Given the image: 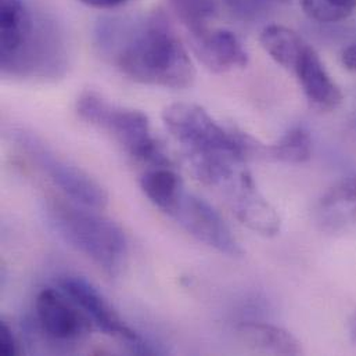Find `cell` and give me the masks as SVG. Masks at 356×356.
I'll list each match as a JSON object with an SVG mask.
<instances>
[{"label":"cell","instance_id":"cell-5","mask_svg":"<svg viewBox=\"0 0 356 356\" xmlns=\"http://www.w3.org/2000/svg\"><path fill=\"white\" fill-rule=\"evenodd\" d=\"M163 121L184 149L188 160L226 152L250 153L252 145L240 134L225 129L202 107L187 103L168 106Z\"/></svg>","mask_w":356,"mask_h":356},{"label":"cell","instance_id":"cell-14","mask_svg":"<svg viewBox=\"0 0 356 356\" xmlns=\"http://www.w3.org/2000/svg\"><path fill=\"white\" fill-rule=\"evenodd\" d=\"M238 339L250 348L275 355H300V341L287 330L258 322H245L237 327Z\"/></svg>","mask_w":356,"mask_h":356},{"label":"cell","instance_id":"cell-23","mask_svg":"<svg viewBox=\"0 0 356 356\" xmlns=\"http://www.w3.org/2000/svg\"><path fill=\"white\" fill-rule=\"evenodd\" d=\"M350 334H351L353 341L355 343L356 346V312L350 319Z\"/></svg>","mask_w":356,"mask_h":356},{"label":"cell","instance_id":"cell-25","mask_svg":"<svg viewBox=\"0 0 356 356\" xmlns=\"http://www.w3.org/2000/svg\"><path fill=\"white\" fill-rule=\"evenodd\" d=\"M276 1H287V0H276Z\"/></svg>","mask_w":356,"mask_h":356},{"label":"cell","instance_id":"cell-3","mask_svg":"<svg viewBox=\"0 0 356 356\" xmlns=\"http://www.w3.org/2000/svg\"><path fill=\"white\" fill-rule=\"evenodd\" d=\"M85 208L51 201L47 207L50 223L68 245L113 275L127 257V236L114 220Z\"/></svg>","mask_w":356,"mask_h":356},{"label":"cell","instance_id":"cell-11","mask_svg":"<svg viewBox=\"0 0 356 356\" xmlns=\"http://www.w3.org/2000/svg\"><path fill=\"white\" fill-rule=\"evenodd\" d=\"M188 36L198 60L213 72H227L248 64V54L232 31L209 26Z\"/></svg>","mask_w":356,"mask_h":356},{"label":"cell","instance_id":"cell-9","mask_svg":"<svg viewBox=\"0 0 356 356\" xmlns=\"http://www.w3.org/2000/svg\"><path fill=\"white\" fill-rule=\"evenodd\" d=\"M35 312L43 333L56 341H78L92 332L90 318L56 290L44 289L38 294Z\"/></svg>","mask_w":356,"mask_h":356},{"label":"cell","instance_id":"cell-15","mask_svg":"<svg viewBox=\"0 0 356 356\" xmlns=\"http://www.w3.org/2000/svg\"><path fill=\"white\" fill-rule=\"evenodd\" d=\"M140 187L146 197L168 215H172L184 194L181 179L171 165L149 168L140 178Z\"/></svg>","mask_w":356,"mask_h":356},{"label":"cell","instance_id":"cell-19","mask_svg":"<svg viewBox=\"0 0 356 356\" xmlns=\"http://www.w3.org/2000/svg\"><path fill=\"white\" fill-rule=\"evenodd\" d=\"M305 14L323 24L347 19L356 8V0H301Z\"/></svg>","mask_w":356,"mask_h":356},{"label":"cell","instance_id":"cell-17","mask_svg":"<svg viewBox=\"0 0 356 356\" xmlns=\"http://www.w3.org/2000/svg\"><path fill=\"white\" fill-rule=\"evenodd\" d=\"M270 153L282 163L304 164L312 157L311 134L302 127L291 128L270 147Z\"/></svg>","mask_w":356,"mask_h":356},{"label":"cell","instance_id":"cell-18","mask_svg":"<svg viewBox=\"0 0 356 356\" xmlns=\"http://www.w3.org/2000/svg\"><path fill=\"white\" fill-rule=\"evenodd\" d=\"M170 1L179 19L186 26L188 35H194L209 28V22L216 14V0H170Z\"/></svg>","mask_w":356,"mask_h":356},{"label":"cell","instance_id":"cell-6","mask_svg":"<svg viewBox=\"0 0 356 356\" xmlns=\"http://www.w3.org/2000/svg\"><path fill=\"white\" fill-rule=\"evenodd\" d=\"M15 140L28 153L29 159L70 198L82 207L103 209L108 204L106 188L83 170L58 157L36 136L19 131Z\"/></svg>","mask_w":356,"mask_h":356},{"label":"cell","instance_id":"cell-10","mask_svg":"<svg viewBox=\"0 0 356 356\" xmlns=\"http://www.w3.org/2000/svg\"><path fill=\"white\" fill-rule=\"evenodd\" d=\"M226 190L233 211L243 225L265 237H273L280 232L279 213L258 191L248 170L243 171Z\"/></svg>","mask_w":356,"mask_h":356},{"label":"cell","instance_id":"cell-2","mask_svg":"<svg viewBox=\"0 0 356 356\" xmlns=\"http://www.w3.org/2000/svg\"><path fill=\"white\" fill-rule=\"evenodd\" d=\"M0 63L4 75L57 78L67 53L53 25L38 19L22 0H0Z\"/></svg>","mask_w":356,"mask_h":356},{"label":"cell","instance_id":"cell-4","mask_svg":"<svg viewBox=\"0 0 356 356\" xmlns=\"http://www.w3.org/2000/svg\"><path fill=\"white\" fill-rule=\"evenodd\" d=\"M78 115L110 135L135 161L152 167L171 165L160 143L152 135L150 121L139 110L110 103L95 92H85L76 102Z\"/></svg>","mask_w":356,"mask_h":356},{"label":"cell","instance_id":"cell-21","mask_svg":"<svg viewBox=\"0 0 356 356\" xmlns=\"http://www.w3.org/2000/svg\"><path fill=\"white\" fill-rule=\"evenodd\" d=\"M341 63L347 70L356 71V43L344 47L341 53Z\"/></svg>","mask_w":356,"mask_h":356},{"label":"cell","instance_id":"cell-13","mask_svg":"<svg viewBox=\"0 0 356 356\" xmlns=\"http://www.w3.org/2000/svg\"><path fill=\"white\" fill-rule=\"evenodd\" d=\"M322 230L339 232L356 222V175L340 180L319 200L315 209Z\"/></svg>","mask_w":356,"mask_h":356},{"label":"cell","instance_id":"cell-22","mask_svg":"<svg viewBox=\"0 0 356 356\" xmlns=\"http://www.w3.org/2000/svg\"><path fill=\"white\" fill-rule=\"evenodd\" d=\"M81 3L93 8H114L120 7L131 0H79Z\"/></svg>","mask_w":356,"mask_h":356},{"label":"cell","instance_id":"cell-7","mask_svg":"<svg viewBox=\"0 0 356 356\" xmlns=\"http://www.w3.org/2000/svg\"><path fill=\"white\" fill-rule=\"evenodd\" d=\"M61 290L70 297L104 334L120 339L138 354H153L154 351L145 343L143 337L131 329L114 311L103 294L86 279L67 276L61 280Z\"/></svg>","mask_w":356,"mask_h":356},{"label":"cell","instance_id":"cell-24","mask_svg":"<svg viewBox=\"0 0 356 356\" xmlns=\"http://www.w3.org/2000/svg\"><path fill=\"white\" fill-rule=\"evenodd\" d=\"M354 129H355V132H356V114H355V120H354Z\"/></svg>","mask_w":356,"mask_h":356},{"label":"cell","instance_id":"cell-16","mask_svg":"<svg viewBox=\"0 0 356 356\" xmlns=\"http://www.w3.org/2000/svg\"><path fill=\"white\" fill-rule=\"evenodd\" d=\"M259 40L266 53L277 64L291 71L308 44L297 32L277 24L265 26L261 32Z\"/></svg>","mask_w":356,"mask_h":356},{"label":"cell","instance_id":"cell-20","mask_svg":"<svg viewBox=\"0 0 356 356\" xmlns=\"http://www.w3.org/2000/svg\"><path fill=\"white\" fill-rule=\"evenodd\" d=\"M0 354L4 356L18 354V343L15 340V336L4 322L0 323Z\"/></svg>","mask_w":356,"mask_h":356},{"label":"cell","instance_id":"cell-8","mask_svg":"<svg viewBox=\"0 0 356 356\" xmlns=\"http://www.w3.org/2000/svg\"><path fill=\"white\" fill-rule=\"evenodd\" d=\"M198 241L227 257H241L243 248L219 212L205 200L184 193L171 215Z\"/></svg>","mask_w":356,"mask_h":356},{"label":"cell","instance_id":"cell-12","mask_svg":"<svg viewBox=\"0 0 356 356\" xmlns=\"http://www.w3.org/2000/svg\"><path fill=\"white\" fill-rule=\"evenodd\" d=\"M308 102L323 111L336 110L343 102V92L327 72L316 50L307 44L293 70Z\"/></svg>","mask_w":356,"mask_h":356},{"label":"cell","instance_id":"cell-1","mask_svg":"<svg viewBox=\"0 0 356 356\" xmlns=\"http://www.w3.org/2000/svg\"><path fill=\"white\" fill-rule=\"evenodd\" d=\"M113 22V21H111ZM100 46L118 70L143 85L186 89L195 79L193 61L161 11L104 26Z\"/></svg>","mask_w":356,"mask_h":356}]
</instances>
